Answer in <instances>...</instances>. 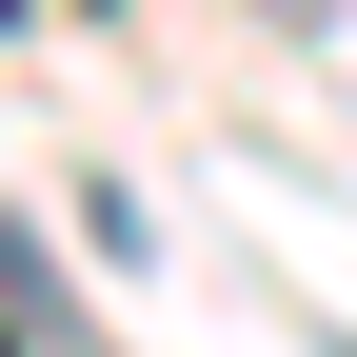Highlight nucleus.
<instances>
[{
    "instance_id": "f257e3e1",
    "label": "nucleus",
    "mask_w": 357,
    "mask_h": 357,
    "mask_svg": "<svg viewBox=\"0 0 357 357\" xmlns=\"http://www.w3.org/2000/svg\"><path fill=\"white\" fill-rule=\"evenodd\" d=\"M258 20H298V40H337V20H357V0H258Z\"/></svg>"
},
{
    "instance_id": "f03ea898",
    "label": "nucleus",
    "mask_w": 357,
    "mask_h": 357,
    "mask_svg": "<svg viewBox=\"0 0 357 357\" xmlns=\"http://www.w3.org/2000/svg\"><path fill=\"white\" fill-rule=\"evenodd\" d=\"M0 20H20V0H0Z\"/></svg>"
}]
</instances>
